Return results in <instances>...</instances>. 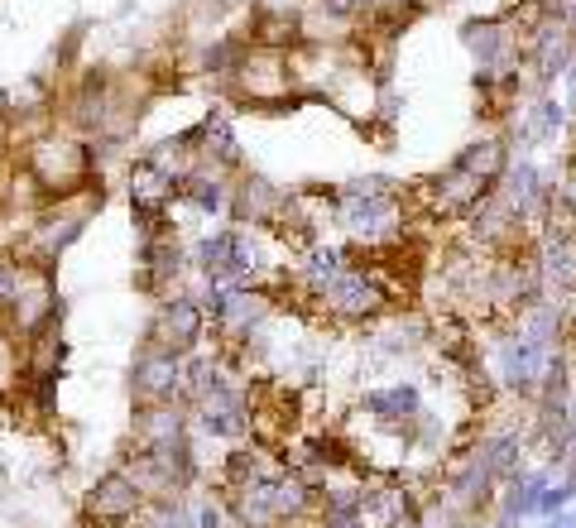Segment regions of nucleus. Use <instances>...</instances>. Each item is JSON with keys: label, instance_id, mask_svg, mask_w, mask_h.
Returning <instances> with one entry per match:
<instances>
[{"label": "nucleus", "instance_id": "1", "mask_svg": "<svg viewBox=\"0 0 576 528\" xmlns=\"http://www.w3.org/2000/svg\"><path fill=\"white\" fill-rule=\"evenodd\" d=\"M327 298H332L336 317H370V313L384 308L380 284H375V274H365V269H342V279L327 288Z\"/></svg>", "mask_w": 576, "mask_h": 528}, {"label": "nucleus", "instance_id": "2", "mask_svg": "<svg viewBox=\"0 0 576 528\" xmlns=\"http://www.w3.org/2000/svg\"><path fill=\"white\" fill-rule=\"evenodd\" d=\"M134 504H140V490H134V481H125V475H106L87 495V509H92L96 523H121L134 514Z\"/></svg>", "mask_w": 576, "mask_h": 528}, {"label": "nucleus", "instance_id": "3", "mask_svg": "<svg viewBox=\"0 0 576 528\" xmlns=\"http://www.w3.org/2000/svg\"><path fill=\"white\" fill-rule=\"evenodd\" d=\"M178 380H183V370H178V355L174 351H149L140 365H134V389L140 394H149V399H174V389H178Z\"/></svg>", "mask_w": 576, "mask_h": 528}, {"label": "nucleus", "instance_id": "4", "mask_svg": "<svg viewBox=\"0 0 576 528\" xmlns=\"http://www.w3.org/2000/svg\"><path fill=\"white\" fill-rule=\"evenodd\" d=\"M466 39L471 48H476V58L485 67L504 63V54H510V34H504V20H471L466 25Z\"/></svg>", "mask_w": 576, "mask_h": 528}, {"label": "nucleus", "instance_id": "5", "mask_svg": "<svg viewBox=\"0 0 576 528\" xmlns=\"http://www.w3.org/2000/svg\"><path fill=\"white\" fill-rule=\"evenodd\" d=\"M365 408H370V413H380V418H409V413H418V389L413 384L380 389V394L365 399Z\"/></svg>", "mask_w": 576, "mask_h": 528}, {"label": "nucleus", "instance_id": "6", "mask_svg": "<svg viewBox=\"0 0 576 528\" xmlns=\"http://www.w3.org/2000/svg\"><path fill=\"white\" fill-rule=\"evenodd\" d=\"M202 423H207V433L235 437L245 428V413H241V403H231V399H212L207 408H202Z\"/></svg>", "mask_w": 576, "mask_h": 528}, {"label": "nucleus", "instance_id": "7", "mask_svg": "<svg viewBox=\"0 0 576 528\" xmlns=\"http://www.w3.org/2000/svg\"><path fill=\"white\" fill-rule=\"evenodd\" d=\"M197 327H202V313L193 308V303H174V308L164 313V332L174 336V346H188L197 336Z\"/></svg>", "mask_w": 576, "mask_h": 528}, {"label": "nucleus", "instance_id": "8", "mask_svg": "<svg viewBox=\"0 0 576 528\" xmlns=\"http://www.w3.org/2000/svg\"><path fill=\"white\" fill-rule=\"evenodd\" d=\"M188 193H193V202H197V207H207V212H216V207H222V187H216V183H207V178H193V183H188Z\"/></svg>", "mask_w": 576, "mask_h": 528}, {"label": "nucleus", "instance_id": "9", "mask_svg": "<svg viewBox=\"0 0 576 528\" xmlns=\"http://www.w3.org/2000/svg\"><path fill=\"white\" fill-rule=\"evenodd\" d=\"M15 294H20V269L0 264V298H15Z\"/></svg>", "mask_w": 576, "mask_h": 528}, {"label": "nucleus", "instance_id": "10", "mask_svg": "<svg viewBox=\"0 0 576 528\" xmlns=\"http://www.w3.org/2000/svg\"><path fill=\"white\" fill-rule=\"evenodd\" d=\"M552 15L562 20L571 34H576V0H552Z\"/></svg>", "mask_w": 576, "mask_h": 528}, {"label": "nucleus", "instance_id": "11", "mask_svg": "<svg viewBox=\"0 0 576 528\" xmlns=\"http://www.w3.org/2000/svg\"><path fill=\"white\" fill-rule=\"evenodd\" d=\"M361 0H322V10H332V15H351Z\"/></svg>", "mask_w": 576, "mask_h": 528}, {"label": "nucleus", "instance_id": "12", "mask_svg": "<svg viewBox=\"0 0 576 528\" xmlns=\"http://www.w3.org/2000/svg\"><path fill=\"white\" fill-rule=\"evenodd\" d=\"M548 528H576V514H562L557 523H548Z\"/></svg>", "mask_w": 576, "mask_h": 528}]
</instances>
